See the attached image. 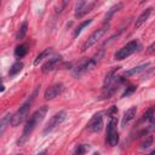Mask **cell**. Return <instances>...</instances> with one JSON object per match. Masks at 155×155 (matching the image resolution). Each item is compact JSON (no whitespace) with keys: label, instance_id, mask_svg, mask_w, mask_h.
Returning a JSON list of instances; mask_svg holds the SVG:
<instances>
[{"label":"cell","instance_id":"cell-13","mask_svg":"<svg viewBox=\"0 0 155 155\" xmlns=\"http://www.w3.org/2000/svg\"><path fill=\"white\" fill-rule=\"evenodd\" d=\"M151 11H153V8H151V7H149V8L144 10V11L139 15V17L136 19V23H134V28H136V29H137V28H139L143 23H145V21L149 18V16H150Z\"/></svg>","mask_w":155,"mask_h":155},{"label":"cell","instance_id":"cell-16","mask_svg":"<svg viewBox=\"0 0 155 155\" xmlns=\"http://www.w3.org/2000/svg\"><path fill=\"white\" fill-rule=\"evenodd\" d=\"M11 120H12V114H10V113L5 114V116L1 119V122H0V134H2L5 128L7 127V125L11 124Z\"/></svg>","mask_w":155,"mask_h":155},{"label":"cell","instance_id":"cell-14","mask_svg":"<svg viewBox=\"0 0 155 155\" xmlns=\"http://www.w3.org/2000/svg\"><path fill=\"white\" fill-rule=\"evenodd\" d=\"M148 67H149V62H145V63H143V64H140V65H137V67H134V68H132V69L125 71L124 75H125V76H132V75H134V74H138V73L145 70Z\"/></svg>","mask_w":155,"mask_h":155},{"label":"cell","instance_id":"cell-4","mask_svg":"<svg viewBox=\"0 0 155 155\" xmlns=\"http://www.w3.org/2000/svg\"><path fill=\"white\" fill-rule=\"evenodd\" d=\"M116 116H110V121L107 125V142L109 145L114 147L119 143V133L116 130Z\"/></svg>","mask_w":155,"mask_h":155},{"label":"cell","instance_id":"cell-22","mask_svg":"<svg viewBox=\"0 0 155 155\" xmlns=\"http://www.w3.org/2000/svg\"><path fill=\"white\" fill-rule=\"evenodd\" d=\"M153 142H154V138H153L151 136H149V137L142 143V147H140V148H142V149H147V148H149V147L153 144Z\"/></svg>","mask_w":155,"mask_h":155},{"label":"cell","instance_id":"cell-25","mask_svg":"<svg viewBox=\"0 0 155 155\" xmlns=\"http://www.w3.org/2000/svg\"><path fill=\"white\" fill-rule=\"evenodd\" d=\"M149 51H150V52H153V51H155V42H154L153 45H150V47H149Z\"/></svg>","mask_w":155,"mask_h":155},{"label":"cell","instance_id":"cell-21","mask_svg":"<svg viewBox=\"0 0 155 155\" xmlns=\"http://www.w3.org/2000/svg\"><path fill=\"white\" fill-rule=\"evenodd\" d=\"M27 51H28V48H27L25 45H19V46L16 47V50H15V54H16V57H19V58H21V57L25 56Z\"/></svg>","mask_w":155,"mask_h":155},{"label":"cell","instance_id":"cell-8","mask_svg":"<svg viewBox=\"0 0 155 155\" xmlns=\"http://www.w3.org/2000/svg\"><path fill=\"white\" fill-rule=\"evenodd\" d=\"M103 128V116L102 114H96L87 124V130L91 132H99Z\"/></svg>","mask_w":155,"mask_h":155},{"label":"cell","instance_id":"cell-26","mask_svg":"<svg viewBox=\"0 0 155 155\" xmlns=\"http://www.w3.org/2000/svg\"><path fill=\"white\" fill-rule=\"evenodd\" d=\"M147 155H155V150H153L151 153H149V154H147Z\"/></svg>","mask_w":155,"mask_h":155},{"label":"cell","instance_id":"cell-20","mask_svg":"<svg viewBox=\"0 0 155 155\" xmlns=\"http://www.w3.org/2000/svg\"><path fill=\"white\" fill-rule=\"evenodd\" d=\"M51 52H52V50H51V48H46V50H44L40 54H38V57H36V58H35V61H34V64H35V65H38V64H39L44 58H46Z\"/></svg>","mask_w":155,"mask_h":155},{"label":"cell","instance_id":"cell-7","mask_svg":"<svg viewBox=\"0 0 155 155\" xmlns=\"http://www.w3.org/2000/svg\"><path fill=\"white\" fill-rule=\"evenodd\" d=\"M105 31H107V28L105 27H103V28H99V29H97V30H94L88 38H87V40L84 42V45L81 46V51H86L87 48H90V47H92L104 34H105Z\"/></svg>","mask_w":155,"mask_h":155},{"label":"cell","instance_id":"cell-29","mask_svg":"<svg viewBox=\"0 0 155 155\" xmlns=\"http://www.w3.org/2000/svg\"><path fill=\"white\" fill-rule=\"evenodd\" d=\"M74 155H78V154H76V153H75V154H74Z\"/></svg>","mask_w":155,"mask_h":155},{"label":"cell","instance_id":"cell-2","mask_svg":"<svg viewBox=\"0 0 155 155\" xmlns=\"http://www.w3.org/2000/svg\"><path fill=\"white\" fill-rule=\"evenodd\" d=\"M103 56H104V52H103V50H101V51L97 52L93 57H91V58H88L87 61H85V62H82L81 64H79V65L75 68V70L73 71V75H74L75 78H79V76H81L82 74L90 71L91 69H93V68L101 62V59L103 58Z\"/></svg>","mask_w":155,"mask_h":155},{"label":"cell","instance_id":"cell-3","mask_svg":"<svg viewBox=\"0 0 155 155\" xmlns=\"http://www.w3.org/2000/svg\"><path fill=\"white\" fill-rule=\"evenodd\" d=\"M36 93H38V90H36V91L33 93V96H31L29 99H27V101L19 107V109L12 115V120H11V126H12V127H17L18 125H21V124L24 121V119L27 117V115H28V113H29L31 102L34 101Z\"/></svg>","mask_w":155,"mask_h":155},{"label":"cell","instance_id":"cell-17","mask_svg":"<svg viewBox=\"0 0 155 155\" xmlns=\"http://www.w3.org/2000/svg\"><path fill=\"white\" fill-rule=\"evenodd\" d=\"M22 68H23V63H22V62H16V63H13V64H12V67L10 68L8 75H10V76L16 75L17 73H19V71L22 70Z\"/></svg>","mask_w":155,"mask_h":155},{"label":"cell","instance_id":"cell-27","mask_svg":"<svg viewBox=\"0 0 155 155\" xmlns=\"http://www.w3.org/2000/svg\"><path fill=\"white\" fill-rule=\"evenodd\" d=\"M93 155H99V153H94V154H93Z\"/></svg>","mask_w":155,"mask_h":155},{"label":"cell","instance_id":"cell-5","mask_svg":"<svg viewBox=\"0 0 155 155\" xmlns=\"http://www.w3.org/2000/svg\"><path fill=\"white\" fill-rule=\"evenodd\" d=\"M138 50V41H130L128 44H126L124 47H121L119 51L115 52L114 58L116 61H122L125 58H127L128 56H131L132 53H134Z\"/></svg>","mask_w":155,"mask_h":155},{"label":"cell","instance_id":"cell-24","mask_svg":"<svg viewBox=\"0 0 155 155\" xmlns=\"http://www.w3.org/2000/svg\"><path fill=\"white\" fill-rule=\"evenodd\" d=\"M46 154H47V150H46V149H44V150H41L40 153H38L36 155H46Z\"/></svg>","mask_w":155,"mask_h":155},{"label":"cell","instance_id":"cell-1","mask_svg":"<svg viewBox=\"0 0 155 155\" xmlns=\"http://www.w3.org/2000/svg\"><path fill=\"white\" fill-rule=\"evenodd\" d=\"M46 113H47V107H46V105H42L41 108H39V109L29 117V120L27 121V124H25V126H24V128H23L22 136H21L19 139L17 140V144H18V145H23V144L27 142V139L29 138V136L31 134V132L34 131V128L44 120Z\"/></svg>","mask_w":155,"mask_h":155},{"label":"cell","instance_id":"cell-18","mask_svg":"<svg viewBox=\"0 0 155 155\" xmlns=\"http://www.w3.org/2000/svg\"><path fill=\"white\" fill-rule=\"evenodd\" d=\"M27 30H28V23L27 22H23L22 25H21V28H19V31L17 33L16 39L17 40H23L24 36H25V34H27Z\"/></svg>","mask_w":155,"mask_h":155},{"label":"cell","instance_id":"cell-15","mask_svg":"<svg viewBox=\"0 0 155 155\" xmlns=\"http://www.w3.org/2000/svg\"><path fill=\"white\" fill-rule=\"evenodd\" d=\"M121 8H122V4H121V2H117L116 5L111 6V7L108 10V12L105 13V16H104V23H108V22L111 19L113 15H114L115 12H117L119 10H121Z\"/></svg>","mask_w":155,"mask_h":155},{"label":"cell","instance_id":"cell-6","mask_svg":"<svg viewBox=\"0 0 155 155\" xmlns=\"http://www.w3.org/2000/svg\"><path fill=\"white\" fill-rule=\"evenodd\" d=\"M65 117H67V113H65L64 110H61V111L56 113V114L48 120V122L46 124V126H45L42 133H44V134H47V133L52 132L57 126H59V125L65 120Z\"/></svg>","mask_w":155,"mask_h":155},{"label":"cell","instance_id":"cell-12","mask_svg":"<svg viewBox=\"0 0 155 155\" xmlns=\"http://www.w3.org/2000/svg\"><path fill=\"white\" fill-rule=\"evenodd\" d=\"M136 113H137V108H136V107H131V108H128V109L125 111L124 116H122L121 126H122V127H125V126H126L131 120H133V117L136 116Z\"/></svg>","mask_w":155,"mask_h":155},{"label":"cell","instance_id":"cell-23","mask_svg":"<svg viewBox=\"0 0 155 155\" xmlns=\"http://www.w3.org/2000/svg\"><path fill=\"white\" fill-rule=\"evenodd\" d=\"M136 91V86H128L126 90H125V92L122 93V96L121 97H126V96H128V94H131L132 92H134Z\"/></svg>","mask_w":155,"mask_h":155},{"label":"cell","instance_id":"cell-19","mask_svg":"<svg viewBox=\"0 0 155 155\" xmlns=\"http://www.w3.org/2000/svg\"><path fill=\"white\" fill-rule=\"evenodd\" d=\"M92 23V19H87V21H84V22H81L80 24H79V27L75 29V33H74V36L76 38V36H79L80 35V33L84 30V28H86L88 24H91Z\"/></svg>","mask_w":155,"mask_h":155},{"label":"cell","instance_id":"cell-10","mask_svg":"<svg viewBox=\"0 0 155 155\" xmlns=\"http://www.w3.org/2000/svg\"><path fill=\"white\" fill-rule=\"evenodd\" d=\"M93 6H94V2H87V1H85V0L79 1V2L76 4V6H75V16H76V17L84 16L85 13L90 12Z\"/></svg>","mask_w":155,"mask_h":155},{"label":"cell","instance_id":"cell-11","mask_svg":"<svg viewBox=\"0 0 155 155\" xmlns=\"http://www.w3.org/2000/svg\"><path fill=\"white\" fill-rule=\"evenodd\" d=\"M61 61H62V56H61V54H56V56H53V57L48 58V61L42 65L41 71H42V73H48V71L53 70Z\"/></svg>","mask_w":155,"mask_h":155},{"label":"cell","instance_id":"cell-28","mask_svg":"<svg viewBox=\"0 0 155 155\" xmlns=\"http://www.w3.org/2000/svg\"><path fill=\"white\" fill-rule=\"evenodd\" d=\"M16 155H22V154H16Z\"/></svg>","mask_w":155,"mask_h":155},{"label":"cell","instance_id":"cell-9","mask_svg":"<svg viewBox=\"0 0 155 155\" xmlns=\"http://www.w3.org/2000/svg\"><path fill=\"white\" fill-rule=\"evenodd\" d=\"M63 90H64V86H63V84H54V85H52V86H50L47 90H46V92H45V99H47V101H50V99H53L54 97H57L58 94H61L62 92H63Z\"/></svg>","mask_w":155,"mask_h":155}]
</instances>
